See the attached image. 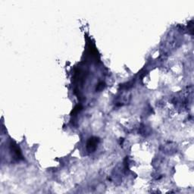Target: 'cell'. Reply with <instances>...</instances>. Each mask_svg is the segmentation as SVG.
Segmentation results:
<instances>
[{
	"instance_id": "6da1fadb",
	"label": "cell",
	"mask_w": 194,
	"mask_h": 194,
	"mask_svg": "<svg viewBox=\"0 0 194 194\" xmlns=\"http://www.w3.org/2000/svg\"><path fill=\"white\" fill-rule=\"evenodd\" d=\"M99 140L97 139L96 137H92L87 142V150L89 151V152H93L96 150V146H97V143H98Z\"/></svg>"
}]
</instances>
